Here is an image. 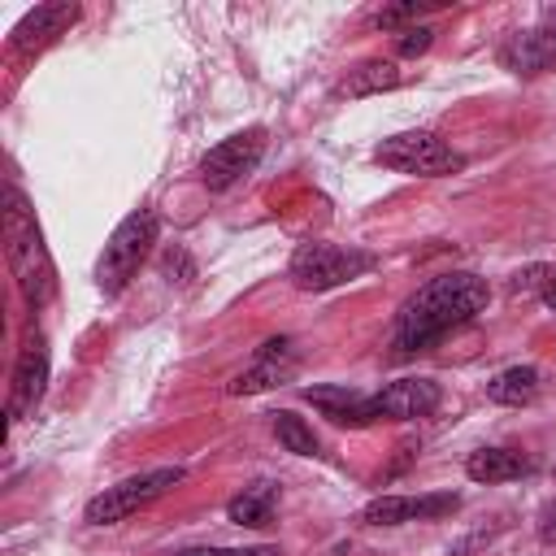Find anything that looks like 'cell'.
<instances>
[{
  "mask_svg": "<svg viewBox=\"0 0 556 556\" xmlns=\"http://www.w3.org/2000/svg\"><path fill=\"white\" fill-rule=\"evenodd\" d=\"M486 300H491V287L478 274L452 269V274L430 278L426 287H417L404 300V308L395 317V330H391L395 356H413V352L434 348L443 334H452L465 321H473L486 308Z\"/></svg>",
  "mask_w": 556,
  "mask_h": 556,
  "instance_id": "obj_1",
  "label": "cell"
},
{
  "mask_svg": "<svg viewBox=\"0 0 556 556\" xmlns=\"http://www.w3.org/2000/svg\"><path fill=\"white\" fill-rule=\"evenodd\" d=\"M4 256H9V274L22 291V300L30 308L48 304L52 291H56V274H52V261H48V248L39 239V226H35V213L26 204V195L17 187L4 191Z\"/></svg>",
  "mask_w": 556,
  "mask_h": 556,
  "instance_id": "obj_2",
  "label": "cell"
},
{
  "mask_svg": "<svg viewBox=\"0 0 556 556\" xmlns=\"http://www.w3.org/2000/svg\"><path fill=\"white\" fill-rule=\"evenodd\" d=\"M152 243H156V213L139 208V213L122 217L117 230L109 235L104 256H100V269H96L100 291H104V295H117V291L139 274V265L148 261Z\"/></svg>",
  "mask_w": 556,
  "mask_h": 556,
  "instance_id": "obj_3",
  "label": "cell"
},
{
  "mask_svg": "<svg viewBox=\"0 0 556 556\" xmlns=\"http://www.w3.org/2000/svg\"><path fill=\"white\" fill-rule=\"evenodd\" d=\"M182 478H187V469H182V465H161V469L135 473V478H126V482L104 486L100 495H91V500H87V508H83V517H87L91 526L126 521V517H135L139 508H148L152 500H161L165 491H174Z\"/></svg>",
  "mask_w": 556,
  "mask_h": 556,
  "instance_id": "obj_4",
  "label": "cell"
},
{
  "mask_svg": "<svg viewBox=\"0 0 556 556\" xmlns=\"http://www.w3.org/2000/svg\"><path fill=\"white\" fill-rule=\"evenodd\" d=\"M374 161L395 169V174H413V178H439V174H452L465 165V156L443 143L439 135L430 130H400V135H387L378 148H374Z\"/></svg>",
  "mask_w": 556,
  "mask_h": 556,
  "instance_id": "obj_5",
  "label": "cell"
},
{
  "mask_svg": "<svg viewBox=\"0 0 556 556\" xmlns=\"http://www.w3.org/2000/svg\"><path fill=\"white\" fill-rule=\"evenodd\" d=\"M369 265H374L369 252L313 239V243H300L295 248V256H291V282L300 291H330V287H343V282L361 278Z\"/></svg>",
  "mask_w": 556,
  "mask_h": 556,
  "instance_id": "obj_6",
  "label": "cell"
},
{
  "mask_svg": "<svg viewBox=\"0 0 556 556\" xmlns=\"http://www.w3.org/2000/svg\"><path fill=\"white\" fill-rule=\"evenodd\" d=\"M443 391L434 378H395L387 382L378 395H365L352 426H374V421H413V417H430L439 408Z\"/></svg>",
  "mask_w": 556,
  "mask_h": 556,
  "instance_id": "obj_7",
  "label": "cell"
},
{
  "mask_svg": "<svg viewBox=\"0 0 556 556\" xmlns=\"http://www.w3.org/2000/svg\"><path fill=\"white\" fill-rule=\"evenodd\" d=\"M500 61H504V70H513L521 78L556 70V4L539 9L530 26L513 30L504 39V48H500Z\"/></svg>",
  "mask_w": 556,
  "mask_h": 556,
  "instance_id": "obj_8",
  "label": "cell"
},
{
  "mask_svg": "<svg viewBox=\"0 0 556 556\" xmlns=\"http://www.w3.org/2000/svg\"><path fill=\"white\" fill-rule=\"evenodd\" d=\"M261 152H265V130H261V126L222 139V143L208 148V156L200 161V178H204V187H208V191H226V187H235V182L261 161Z\"/></svg>",
  "mask_w": 556,
  "mask_h": 556,
  "instance_id": "obj_9",
  "label": "cell"
},
{
  "mask_svg": "<svg viewBox=\"0 0 556 556\" xmlns=\"http://www.w3.org/2000/svg\"><path fill=\"white\" fill-rule=\"evenodd\" d=\"M460 508L456 491H430V495H378L361 508V526H404V521H439Z\"/></svg>",
  "mask_w": 556,
  "mask_h": 556,
  "instance_id": "obj_10",
  "label": "cell"
},
{
  "mask_svg": "<svg viewBox=\"0 0 556 556\" xmlns=\"http://www.w3.org/2000/svg\"><path fill=\"white\" fill-rule=\"evenodd\" d=\"M48 387V339L39 330H26L22 352L13 361V382H9V417L22 421L35 413V404L43 400Z\"/></svg>",
  "mask_w": 556,
  "mask_h": 556,
  "instance_id": "obj_11",
  "label": "cell"
},
{
  "mask_svg": "<svg viewBox=\"0 0 556 556\" xmlns=\"http://www.w3.org/2000/svg\"><path fill=\"white\" fill-rule=\"evenodd\" d=\"M78 4L74 0H48V4H35L9 35V52L13 56H39L48 43H56L74 22H78Z\"/></svg>",
  "mask_w": 556,
  "mask_h": 556,
  "instance_id": "obj_12",
  "label": "cell"
},
{
  "mask_svg": "<svg viewBox=\"0 0 556 556\" xmlns=\"http://www.w3.org/2000/svg\"><path fill=\"white\" fill-rule=\"evenodd\" d=\"M295 374V356H291V339H265L261 343V352H256V361L230 382V391L235 395H256V391H269V387H278V382H287Z\"/></svg>",
  "mask_w": 556,
  "mask_h": 556,
  "instance_id": "obj_13",
  "label": "cell"
},
{
  "mask_svg": "<svg viewBox=\"0 0 556 556\" xmlns=\"http://www.w3.org/2000/svg\"><path fill=\"white\" fill-rule=\"evenodd\" d=\"M530 469H534V460L517 447H478L465 460V473L473 482H513V478H526Z\"/></svg>",
  "mask_w": 556,
  "mask_h": 556,
  "instance_id": "obj_14",
  "label": "cell"
},
{
  "mask_svg": "<svg viewBox=\"0 0 556 556\" xmlns=\"http://www.w3.org/2000/svg\"><path fill=\"white\" fill-rule=\"evenodd\" d=\"M274 513H278V482H269V478L243 486V491L226 504V517H230L235 526H248V530H265V526L274 521Z\"/></svg>",
  "mask_w": 556,
  "mask_h": 556,
  "instance_id": "obj_15",
  "label": "cell"
},
{
  "mask_svg": "<svg viewBox=\"0 0 556 556\" xmlns=\"http://www.w3.org/2000/svg\"><path fill=\"white\" fill-rule=\"evenodd\" d=\"M400 83H404V74H400V65H395L391 56H365V61H356V65L348 70V78L339 83V96L361 100V96L391 91V87H400Z\"/></svg>",
  "mask_w": 556,
  "mask_h": 556,
  "instance_id": "obj_16",
  "label": "cell"
},
{
  "mask_svg": "<svg viewBox=\"0 0 556 556\" xmlns=\"http://www.w3.org/2000/svg\"><path fill=\"white\" fill-rule=\"evenodd\" d=\"M539 395V369L530 365H513V369H500L491 382H486V400L491 404H504V408H521Z\"/></svg>",
  "mask_w": 556,
  "mask_h": 556,
  "instance_id": "obj_17",
  "label": "cell"
},
{
  "mask_svg": "<svg viewBox=\"0 0 556 556\" xmlns=\"http://www.w3.org/2000/svg\"><path fill=\"white\" fill-rule=\"evenodd\" d=\"M304 400L313 408H321V417H330L334 426H352L356 408H361V391L356 387H334V382H317V387H304Z\"/></svg>",
  "mask_w": 556,
  "mask_h": 556,
  "instance_id": "obj_18",
  "label": "cell"
},
{
  "mask_svg": "<svg viewBox=\"0 0 556 556\" xmlns=\"http://www.w3.org/2000/svg\"><path fill=\"white\" fill-rule=\"evenodd\" d=\"M274 434H278V443L287 447V452H295V456H317V434H313V426L304 421V417H295V413H274Z\"/></svg>",
  "mask_w": 556,
  "mask_h": 556,
  "instance_id": "obj_19",
  "label": "cell"
},
{
  "mask_svg": "<svg viewBox=\"0 0 556 556\" xmlns=\"http://www.w3.org/2000/svg\"><path fill=\"white\" fill-rule=\"evenodd\" d=\"M430 43H434V30L430 26H404L400 39H395V52L400 56H421Z\"/></svg>",
  "mask_w": 556,
  "mask_h": 556,
  "instance_id": "obj_20",
  "label": "cell"
},
{
  "mask_svg": "<svg viewBox=\"0 0 556 556\" xmlns=\"http://www.w3.org/2000/svg\"><path fill=\"white\" fill-rule=\"evenodd\" d=\"M430 4H421V0H408V4H391V9H378L374 13V26H400V22H408V17H421Z\"/></svg>",
  "mask_w": 556,
  "mask_h": 556,
  "instance_id": "obj_21",
  "label": "cell"
},
{
  "mask_svg": "<svg viewBox=\"0 0 556 556\" xmlns=\"http://www.w3.org/2000/svg\"><path fill=\"white\" fill-rule=\"evenodd\" d=\"M182 556H282L278 547H191Z\"/></svg>",
  "mask_w": 556,
  "mask_h": 556,
  "instance_id": "obj_22",
  "label": "cell"
},
{
  "mask_svg": "<svg viewBox=\"0 0 556 556\" xmlns=\"http://www.w3.org/2000/svg\"><path fill=\"white\" fill-rule=\"evenodd\" d=\"M534 534H539L543 543H556V500H547V504L539 508V521H534Z\"/></svg>",
  "mask_w": 556,
  "mask_h": 556,
  "instance_id": "obj_23",
  "label": "cell"
},
{
  "mask_svg": "<svg viewBox=\"0 0 556 556\" xmlns=\"http://www.w3.org/2000/svg\"><path fill=\"white\" fill-rule=\"evenodd\" d=\"M539 291H543V304H547V308H556V269H547V278H543V287H539Z\"/></svg>",
  "mask_w": 556,
  "mask_h": 556,
  "instance_id": "obj_24",
  "label": "cell"
}]
</instances>
